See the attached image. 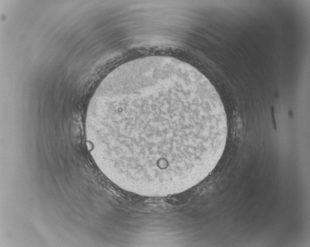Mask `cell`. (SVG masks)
I'll return each mask as SVG.
<instances>
[{
    "label": "cell",
    "mask_w": 310,
    "mask_h": 247,
    "mask_svg": "<svg viewBox=\"0 0 310 247\" xmlns=\"http://www.w3.org/2000/svg\"><path fill=\"white\" fill-rule=\"evenodd\" d=\"M128 88L125 115L103 113L100 126L122 128L101 130L125 136L131 179L169 188L193 186L208 175L228 133L223 103L209 80L193 71L155 72L135 78Z\"/></svg>",
    "instance_id": "1"
},
{
    "label": "cell",
    "mask_w": 310,
    "mask_h": 247,
    "mask_svg": "<svg viewBox=\"0 0 310 247\" xmlns=\"http://www.w3.org/2000/svg\"><path fill=\"white\" fill-rule=\"evenodd\" d=\"M91 114H90V115H91ZM90 116H89V117H90ZM89 117H88V118H89ZM88 119H87V126H88ZM93 132H94V131H93Z\"/></svg>",
    "instance_id": "2"
}]
</instances>
